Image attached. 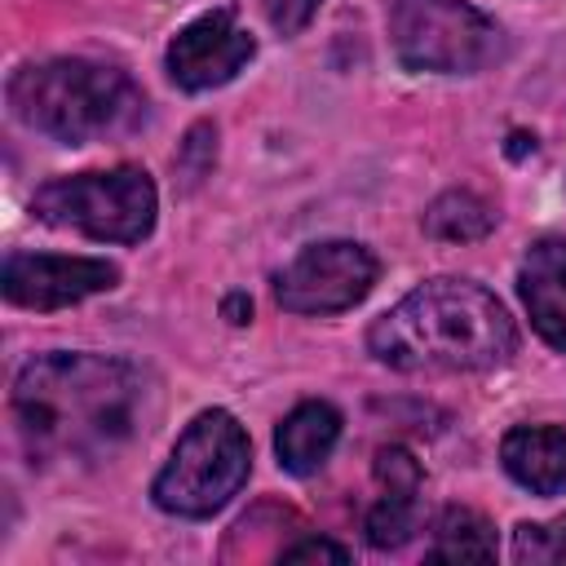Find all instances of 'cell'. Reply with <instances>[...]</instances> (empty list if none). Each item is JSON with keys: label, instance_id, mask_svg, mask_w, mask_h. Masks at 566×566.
<instances>
[{"label": "cell", "instance_id": "obj_1", "mask_svg": "<svg viewBox=\"0 0 566 566\" xmlns=\"http://www.w3.org/2000/svg\"><path fill=\"white\" fill-rule=\"evenodd\" d=\"M150 416L146 376L111 354H40L13 380V420L35 464L106 460Z\"/></svg>", "mask_w": 566, "mask_h": 566}, {"label": "cell", "instance_id": "obj_2", "mask_svg": "<svg viewBox=\"0 0 566 566\" xmlns=\"http://www.w3.org/2000/svg\"><path fill=\"white\" fill-rule=\"evenodd\" d=\"M367 349L394 371H486L513 358L517 327L482 283L429 279L367 327Z\"/></svg>", "mask_w": 566, "mask_h": 566}, {"label": "cell", "instance_id": "obj_3", "mask_svg": "<svg viewBox=\"0 0 566 566\" xmlns=\"http://www.w3.org/2000/svg\"><path fill=\"white\" fill-rule=\"evenodd\" d=\"M9 111L31 133H44L62 146H88L137 128L146 97L119 66L93 57H49L9 75Z\"/></svg>", "mask_w": 566, "mask_h": 566}, {"label": "cell", "instance_id": "obj_4", "mask_svg": "<svg viewBox=\"0 0 566 566\" xmlns=\"http://www.w3.org/2000/svg\"><path fill=\"white\" fill-rule=\"evenodd\" d=\"M252 469V442L243 424L212 407L199 411L177 438L168 464L150 482V500L172 517H212L226 509Z\"/></svg>", "mask_w": 566, "mask_h": 566}, {"label": "cell", "instance_id": "obj_5", "mask_svg": "<svg viewBox=\"0 0 566 566\" xmlns=\"http://www.w3.org/2000/svg\"><path fill=\"white\" fill-rule=\"evenodd\" d=\"M31 212L44 226L80 230L97 243H142L155 230L159 195L146 168L119 164L106 172L53 177L31 195Z\"/></svg>", "mask_w": 566, "mask_h": 566}, {"label": "cell", "instance_id": "obj_6", "mask_svg": "<svg viewBox=\"0 0 566 566\" xmlns=\"http://www.w3.org/2000/svg\"><path fill=\"white\" fill-rule=\"evenodd\" d=\"M385 27L394 57L407 71L478 75L504 57V31L495 18L464 0H389Z\"/></svg>", "mask_w": 566, "mask_h": 566}, {"label": "cell", "instance_id": "obj_7", "mask_svg": "<svg viewBox=\"0 0 566 566\" xmlns=\"http://www.w3.org/2000/svg\"><path fill=\"white\" fill-rule=\"evenodd\" d=\"M376 256L354 239H323L301 248L274 274V301L287 314H340L376 287Z\"/></svg>", "mask_w": 566, "mask_h": 566}, {"label": "cell", "instance_id": "obj_8", "mask_svg": "<svg viewBox=\"0 0 566 566\" xmlns=\"http://www.w3.org/2000/svg\"><path fill=\"white\" fill-rule=\"evenodd\" d=\"M119 283V265L102 256H62V252H9L0 270L4 301L22 310H66Z\"/></svg>", "mask_w": 566, "mask_h": 566}, {"label": "cell", "instance_id": "obj_9", "mask_svg": "<svg viewBox=\"0 0 566 566\" xmlns=\"http://www.w3.org/2000/svg\"><path fill=\"white\" fill-rule=\"evenodd\" d=\"M256 53V40L234 22L230 9H212V13H199L195 22H186L164 62H168V75L177 88L186 93H208V88H221L230 84Z\"/></svg>", "mask_w": 566, "mask_h": 566}, {"label": "cell", "instance_id": "obj_10", "mask_svg": "<svg viewBox=\"0 0 566 566\" xmlns=\"http://www.w3.org/2000/svg\"><path fill=\"white\" fill-rule=\"evenodd\" d=\"M517 292L531 327L557 354H566V234H544L526 248L517 265Z\"/></svg>", "mask_w": 566, "mask_h": 566}, {"label": "cell", "instance_id": "obj_11", "mask_svg": "<svg viewBox=\"0 0 566 566\" xmlns=\"http://www.w3.org/2000/svg\"><path fill=\"white\" fill-rule=\"evenodd\" d=\"M500 464L517 486H526L535 495L566 491V429H557V424L509 429L500 442Z\"/></svg>", "mask_w": 566, "mask_h": 566}, {"label": "cell", "instance_id": "obj_12", "mask_svg": "<svg viewBox=\"0 0 566 566\" xmlns=\"http://www.w3.org/2000/svg\"><path fill=\"white\" fill-rule=\"evenodd\" d=\"M336 442H340V411L318 398L296 402L274 429V455L296 478L318 473L327 464V455L336 451Z\"/></svg>", "mask_w": 566, "mask_h": 566}, {"label": "cell", "instance_id": "obj_13", "mask_svg": "<svg viewBox=\"0 0 566 566\" xmlns=\"http://www.w3.org/2000/svg\"><path fill=\"white\" fill-rule=\"evenodd\" d=\"M500 212L491 199L473 195V190H447L424 208V234L438 243H478L495 230Z\"/></svg>", "mask_w": 566, "mask_h": 566}, {"label": "cell", "instance_id": "obj_14", "mask_svg": "<svg viewBox=\"0 0 566 566\" xmlns=\"http://www.w3.org/2000/svg\"><path fill=\"white\" fill-rule=\"evenodd\" d=\"M495 557V526L464 504H451L433 522L429 562H491Z\"/></svg>", "mask_w": 566, "mask_h": 566}, {"label": "cell", "instance_id": "obj_15", "mask_svg": "<svg viewBox=\"0 0 566 566\" xmlns=\"http://www.w3.org/2000/svg\"><path fill=\"white\" fill-rule=\"evenodd\" d=\"M420 526V491H380L363 517L371 548H402Z\"/></svg>", "mask_w": 566, "mask_h": 566}, {"label": "cell", "instance_id": "obj_16", "mask_svg": "<svg viewBox=\"0 0 566 566\" xmlns=\"http://www.w3.org/2000/svg\"><path fill=\"white\" fill-rule=\"evenodd\" d=\"M513 557L517 562H562L566 557V517L553 522H522L513 531Z\"/></svg>", "mask_w": 566, "mask_h": 566}, {"label": "cell", "instance_id": "obj_17", "mask_svg": "<svg viewBox=\"0 0 566 566\" xmlns=\"http://www.w3.org/2000/svg\"><path fill=\"white\" fill-rule=\"evenodd\" d=\"M371 478L380 491H420V482H424V473L407 447H380L371 460Z\"/></svg>", "mask_w": 566, "mask_h": 566}, {"label": "cell", "instance_id": "obj_18", "mask_svg": "<svg viewBox=\"0 0 566 566\" xmlns=\"http://www.w3.org/2000/svg\"><path fill=\"white\" fill-rule=\"evenodd\" d=\"M261 9L279 35H301L314 22V13L323 9V0H261Z\"/></svg>", "mask_w": 566, "mask_h": 566}, {"label": "cell", "instance_id": "obj_19", "mask_svg": "<svg viewBox=\"0 0 566 566\" xmlns=\"http://www.w3.org/2000/svg\"><path fill=\"white\" fill-rule=\"evenodd\" d=\"M283 562H349V548H340L336 539H323V535H305L287 548H279Z\"/></svg>", "mask_w": 566, "mask_h": 566}, {"label": "cell", "instance_id": "obj_20", "mask_svg": "<svg viewBox=\"0 0 566 566\" xmlns=\"http://www.w3.org/2000/svg\"><path fill=\"white\" fill-rule=\"evenodd\" d=\"M221 310H226V318H230V323H248V318H252V301H248L243 292H230Z\"/></svg>", "mask_w": 566, "mask_h": 566}]
</instances>
